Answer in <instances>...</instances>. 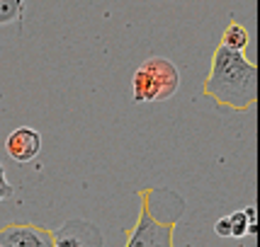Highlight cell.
<instances>
[{
  "mask_svg": "<svg viewBox=\"0 0 260 247\" xmlns=\"http://www.w3.org/2000/svg\"><path fill=\"white\" fill-rule=\"evenodd\" d=\"M204 95L216 104L246 112L258 102V66L241 51H226L219 46L204 80Z\"/></svg>",
  "mask_w": 260,
  "mask_h": 247,
  "instance_id": "6da1fadb",
  "label": "cell"
},
{
  "mask_svg": "<svg viewBox=\"0 0 260 247\" xmlns=\"http://www.w3.org/2000/svg\"><path fill=\"white\" fill-rule=\"evenodd\" d=\"M180 88V73L173 61L163 56H151L134 70L132 90L134 102H163L173 97Z\"/></svg>",
  "mask_w": 260,
  "mask_h": 247,
  "instance_id": "7a4b0ae2",
  "label": "cell"
},
{
  "mask_svg": "<svg viewBox=\"0 0 260 247\" xmlns=\"http://www.w3.org/2000/svg\"><path fill=\"white\" fill-rule=\"evenodd\" d=\"M173 228H175V221L160 223L151 214L148 203H144L139 214V223L129 233L126 247H173Z\"/></svg>",
  "mask_w": 260,
  "mask_h": 247,
  "instance_id": "3957f363",
  "label": "cell"
},
{
  "mask_svg": "<svg viewBox=\"0 0 260 247\" xmlns=\"http://www.w3.org/2000/svg\"><path fill=\"white\" fill-rule=\"evenodd\" d=\"M51 240L54 247H102V230L90 221L71 218L51 230Z\"/></svg>",
  "mask_w": 260,
  "mask_h": 247,
  "instance_id": "277c9868",
  "label": "cell"
},
{
  "mask_svg": "<svg viewBox=\"0 0 260 247\" xmlns=\"http://www.w3.org/2000/svg\"><path fill=\"white\" fill-rule=\"evenodd\" d=\"M0 247H54L51 230L34 223H8L0 228Z\"/></svg>",
  "mask_w": 260,
  "mask_h": 247,
  "instance_id": "5b68a950",
  "label": "cell"
},
{
  "mask_svg": "<svg viewBox=\"0 0 260 247\" xmlns=\"http://www.w3.org/2000/svg\"><path fill=\"white\" fill-rule=\"evenodd\" d=\"M8 155L15 160V162H32L34 157L39 155V150H42V136L39 131H34L29 126H20V129H15L10 136H8Z\"/></svg>",
  "mask_w": 260,
  "mask_h": 247,
  "instance_id": "8992f818",
  "label": "cell"
},
{
  "mask_svg": "<svg viewBox=\"0 0 260 247\" xmlns=\"http://www.w3.org/2000/svg\"><path fill=\"white\" fill-rule=\"evenodd\" d=\"M248 32H246V27H241V24L231 22L224 29L221 34V49H226V51H241L243 54V49L248 46Z\"/></svg>",
  "mask_w": 260,
  "mask_h": 247,
  "instance_id": "52a82bcc",
  "label": "cell"
},
{
  "mask_svg": "<svg viewBox=\"0 0 260 247\" xmlns=\"http://www.w3.org/2000/svg\"><path fill=\"white\" fill-rule=\"evenodd\" d=\"M22 15V3L20 0H0V24H8L12 20L20 22Z\"/></svg>",
  "mask_w": 260,
  "mask_h": 247,
  "instance_id": "ba28073f",
  "label": "cell"
},
{
  "mask_svg": "<svg viewBox=\"0 0 260 247\" xmlns=\"http://www.w3.org/2000/svg\"><path fill=\"white\" fill-rule=\"evenodd\" d=\"M229 223H231V237H243L250 225L243 211H234V214L229 216Z\"/></svg>",
  "mask_w": 260,
  "mask_h": 247,
  "instance_id": "9c48e42d",
  "label": "cell"
},
{
  "mask_svg": "<svg viewBox=\"0 0 260 247\" xmlns=\"http://www.w3.org/2000/svg\"><path fill=\"white\" fill-rule=\"evenodd\" d=\"M12 194H15V187L8 182V177H5V165L0 162V203L5 201V199H10Z\"/></svg>",
  "mask_w": 260,
  "mask_h": 247,
  "instance_id": "30bf717a",
  "label": "cell"
},
{
  "mask_svg": "<svg viewBox=\"0 0 260 247\" xmlns=\"http://www.w3.org/2000/svg\"><path fill=\"white\" fill-rule=\"evenodd\" d=\"M214 233L219 237H231V223H229V216H224V218H219V221H216Z\"/></svg>",
  "mask_w": 260,
  "mask_h": 247,
  "instance_id": "8fae6325",
  "label": "cell"
},
{
  "mask_svg": "<svg viewBox=\"0 0 260 247\" xmlns=\"http://www.w3.org/2000/svg\"><path fill=\"white\" fill-rule=\"evenodd\" d=\"M243 214H246V218H248V223H258V221H255V209H253V206L243 209Z\"/></svg>",
  "mask_w": 260,
  "mask_h": 247,
  "instance_id": "7c38bea8",
  "label": "cell"
}]
</instances>
